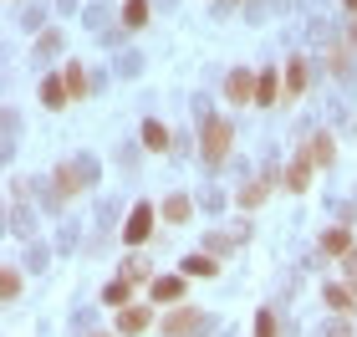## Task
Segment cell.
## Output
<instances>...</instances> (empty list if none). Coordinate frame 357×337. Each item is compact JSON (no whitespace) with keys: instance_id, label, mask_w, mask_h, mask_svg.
I'll return each instance as SVG.
<instances>
[{"instance_id":"1","label":"cell","mask_w":357,"mask_h":337,"mask_svg":"<svg viewBox=\"0 0 357 337\" xmlns=\"http://www.w3.org/2000/svg\"><path fill=\"white\" fill-rule=\"evenodd\" d=\"M230 143H235V128L225 123V118H209V123H204V138H199V153H204V164H225Z\"/></svg>"},{"instance_id":"2","label":"cell","mask_w":357,"mask_h":337,"mask_svg":"<svg viewBox=\"0 0 357 337\" xmlns=\"http://www.w3.org/2000/svg\"><path fill=\"white\" fill-rule=\"evenodd\" d=\"M312 174H317V158H312V149H301V153H296V158L286 164L281 184L291 189V195H306V189H312Z\"/></svg>"},{"instance_id":"3","label":"cell","mask_w":357,"mask_h":337,"mask_svg":"<svg viewBox=\"0 0 357 337\" xmlns=\"http://www.w3.org/2000/svg\"><path fill=\"white\" fill-rule=\"evenodd\" d=\"M199 307H174L164 322H158V337H189V332H199Z\"/></svg>"},{"instance_id":"4","label":"cell","mask_w":357,"mask_h":337,"mask_svg":"<svg viewBox=\"0 0 357 337\" xmlns=\"http://www.w3.org/2000/svg\"><path fill=\"white\" fill-rule=\"evenodd\" d=\"M153 204H133V215H128V225H123V240L128 246H143V240L153 235Z\"/></svg>"},{"instance_id":"5","label":"cell","mask_w":357,"mask_h":337,"mask_svg":"<svg viewBox=\"0 0 357 337\" xmlns=\"http://www.w3.org/2000/svg\"><path fill=\"white\" fill-rule=\"evenodd\" d=\"M352 250H357V246H352V230H347V225H332V230L321 235V255H332V261H347Z\"/></svg>"},{"instance_id":"6","label":"cell","mask_w":357,"mask_h":337,"mask_svg":"<svg viewBox=\"0 0 357 337\" xmlns=\"http://www.w3.org/2000/svg\"><path fill=\"white\" fill-rule=\"evenodd\" d=\"M321 301H327L337 317H352V312H357V297H352V286H347V281H332L327 292H321Z\"/></svg>"},{"instance_id":"7","label":"cell","mask_w":357,"mask_h":337,"mask_svg":"<svg viewBox=\"0 0 357 337\" xmlns=\"http://www.w3.org/2000/svg\"><path fill=\"white\" fill-rule=\"evenodd\" d=\"M255 82H261V77L230 72V77H225V98H230V103H255Z\"/></svg>"},{"instance_id":"8","label":"cell","mask_w":357,"mask_h":337,"mask_svg":"<svg viewBox=\"0 0 357 337\" xmlns=\"http://www.w3.org/2000/svg\"><path fill=\"white\" fill-rule=\"evenodd\" d=\"M275 179H281V174H266V179H250L245 189H240V210H261V204H266V195L275 189Z\"/></svg>"},{"instance_id":"9","label":"cell","mask_w":357,"mask_h":337,"mask_svg":"<svg viewBox=\"0 0 357 337\" xmlns=\"http://www.w3.org/2000/svg\"><path fill=\"white\" fill-rule=\"evenodd\" d=\"M301 92H306V57H291L286 61V98L281 103H296Z\"/></svg>"},{"instance_id":"10","label":"cell","mask_w":357,"mask_h":337,"mask_svg":"<svg viewBox=\"0 0 357 337\" xmlns=\"http://www.w3.org/2000/svg\"><path fill=\"white\" fill-rule=\"evenodd\" d=\"M149 297H153V301H164V307H174V301L184 297V276H153Z\"/></svg>"},{"instance_id":"11","label":"cell","mask_w":357,"mask_h":337,"mask_svg":"<svg viewBox=\"0 0 357 337\" xmlns=\"http://www.w3.org/2000/svg\"><path fill=\"white\" fill-rule=\"evenodd\" d=\"M149 322H153V312H149V307H123V312H118V332H128V337L149 332Z\"/></svg>"},{"instance_id":"12","label":"cell","mask_w":357,"mask_h":337,"mask_svg":"<svg viewBox=\"0 0 357 337\" xmlns=\"http://www.w3.org/2000/svg\"><path fill=\"white\" fill-rule=\"evenodd\" d=\"M82 184H87V174L77 169V164H61V169H56V200H72Z\"/></svg>"},{"instance_id":"13","label":"cell","mask_w":357,"mask_h":337,"mask_svg":"<svg viewBox=\"0 0 357 337\" xmlns=\"http://www.w3.org/2000/svg\"><path fill=\"white\" fill-rule=\"evenodd\" d=\"M169 128L164 123H158V118H149V123H143V149H149V153H169Z\"/></svg>"},{"instance_id":"14","label":"cell","mask_w":357,"mask_h":337,"mask_svg":"<svg viewBox=\"0 0 357 337\" xmlns=\"http://www.w3.org/2000/svg\"><path fill=\"white\" fill-rule=\"evenodd\" d=\"M61 87H67L72 103H82V98H87V72L77 67V61H67V72H61Z\"/></svg>"},{"instance_id":"15","label":"cell","mask_w":357,"mask_h":337,"mask_svg":"<svg viewBox=\"0 0 357 337\" xmlns=\"http://www.w3.org/2000/svg\"><path fill=\"white\" fill-rule=\"evenodd\" d=\"M281 98H286V92H281V77H275V72H261V82H255V103L271 107V103H281Z\"/></svg>"},{"instance_id":"16","label":"cell","mask_w":357,"mask_h":337,"mask_svg":"<svg viewBox=\"0 0 357 337\" xmlns=\"http://www.w3.org/2000/svg\"><path fill=\"white\" fill-rule=\"evenodd\" d=\"M123 26H128V31H143V26H149V0H123Z\"/></svg>"},{"instance_id":"17","label":"cell","mask_w":357,"mask_h":337,"mask_svg":"<svg viewBox=\"0 0 357 337\" xmlns=\"http://www.w3.org/2000/svg\"><path fill=\"white\" fill-rule=\"evenodd\" d=\"M189 215H194L189 195H169V200H164V220H169V225H184Z\"/></svg>"},{"instance_id":"18","label":"cell","mask_w":357,"mask_h":337,"mask_svg":"<svg viewBox=\"0 0 357 337\" xmlns=\"http://www.w3.org/2000/svg\"><path fill=\"white\" fill-rule=\"evenodd\" d=\"M41 103L52 107V112H61L72 98H67V87H61V77H52V82H41Z\"/></svg>"},{"instance_id":"19","label":"cell","mask_w":357,"mask_h":337,"mask_svg":"<svg viewBox=\"0 0 357 337\" xmlns=\"http://www.w3.org/2000/svg\"><path fill=\"white\" fill-rule=\"evenodd\" d=\"M306 149H312V158H317V164H321V169H327V164H332V158H337V143H332V133H317L312 143H306Z\"/></svg>"},{"instance_id":"20","label":"cell","mask_w":357,"mask_h":337,"mask_svg":"<svg viewBox=\"0 0 357 337\" xmlns=\"http://www.w3.org/2000/svg\"><path fill=\"white\" fill-rule=\"evenodd\" d=\"M128 286H133L128 276H118V281H107V286H102V301H107V307H118V312H123V307H128Z\"/></svg>"},{"instance_id":"21","label":"cell","mask_w":357,"mask_h":337,"mask_svg":"<svg viewBox=\"0 0 357 337\" xmlns=\"http://www.w3.org/2000/svg\"><path fill=\"white\" fill-rule=\"evenodd\" d=\"M215 261H209V255H184V276H215Z\"/></svg>"},{"instance_id":"22","label":"cell","mask_w":357,"mask_h":337,"mask_svg":"<svg viewBox=\"0 0 357 337\" xmlns=\"http://www.w3.org/2000/svg\"><path fill=\"white\" fill-rule=\"evenodd\" d=\"M0 292H6V301H15V297H21V271H0Z\"/></svg>"},{"instance_id":"23","label":"cell","mask_w":357,"mask_h":337,"mask_svg":"<svg viewBox=\"0 0 357 337\" xmlns=\"http://www.w3.org/2000/svg\"><path fill=\"white\" fill-rule=\"evenodd\" d=\"M255 337H275V312H271V307L255 312Z\"/></svg>"},{"instance_id":"24","label":"cell","mask_w":357,"mask_h":337,"mask_svg":"<svg viewBox=\"0 0 357 337\" xmlns=\"http://www.w3.org/2000/svg\"><path fill=\"white\" fill-rule=\"evenodd\" d=\"M123 276H128V281H149V261H138V255H133V261H128V271H123Z\"/></svg>"},{"instance_id":"25","label":"cell","mask_w":357,"mask_h":337,"mask_svg":"<svg viewBox=\"0 0 357 337\" xmlns=\"http://www.w3.org/2000/svg\"><path fill=\"white\" fill-rule=\"evenodd\" d=\"M332 72H347V46H332Z\"/></svg>"},{"instance_id":"26","label":"cell","mask_w":357,"mask_h":337,"mask_svg":"<svg viewBox=\"0 0 357 337\" xmlns=\"http://www.w3.org/2000/svg\"><path fill=\"white\" fill-rule=\"evenodd\" d=\"M321 337H352V327H347V322H332V327L321 332Z\"/></svg>"},{"instance_id":"27","label":"cell","mask_w":357,"mask_h":337,"mask_svg":"<svg viewBox=\"0 0 357 337\" xmlns=\"http://www.w3.org/2000/svg\"><path fill=\"white\" fill-rule=\"evenodd\" d=\"M342 6H347V10H352V15H357V0H342Z\"/></svg>"},{"instance_id":"28","label":"cell","mask_w":357,"mask_h":337,"mask_svg":"<svg viewBox=\"0 0 357 337\" xmlns=\"http://www.w3.org/2000/svg\"><path fill=\"white\" fill-rule=\"evenodd\" d=\"M347 36H352V41H357V21H352V31H347Z\"/></svg>"},{"instance_id":"29","label":"cell","mask_w":357,"mask_h":337,"mask_svg":"<svg viewBox=\"0 0 357 337\" xmlns=\"http://www.w3.org/2000/svg\"><path fill=\"white\" fill-rule=\"evenodd\" d=\"M92 337H112V332H92Z\"/></svg>"}]
</instances>
